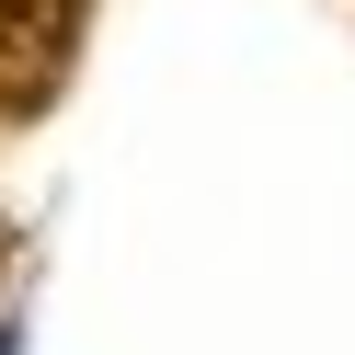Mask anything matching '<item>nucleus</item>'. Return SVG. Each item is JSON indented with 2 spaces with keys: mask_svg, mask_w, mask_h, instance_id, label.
Here are the masks:
<instances>
[{
  "mask_svg": "<svg viewBox=\"0 0 355 355\" xmlns=\"http://www.w3.org/2000/svg\"><path fill=\"white\" fill-rule=\"evenodd\" d=\"M69 46H80V0H0V115H35L69 80Z\"/></svg>",
  "mask_w": 355,
  "mask_h": 355,
  "instance_id": "obj_1",
  "label": "nucleus"
}]
</instances>
